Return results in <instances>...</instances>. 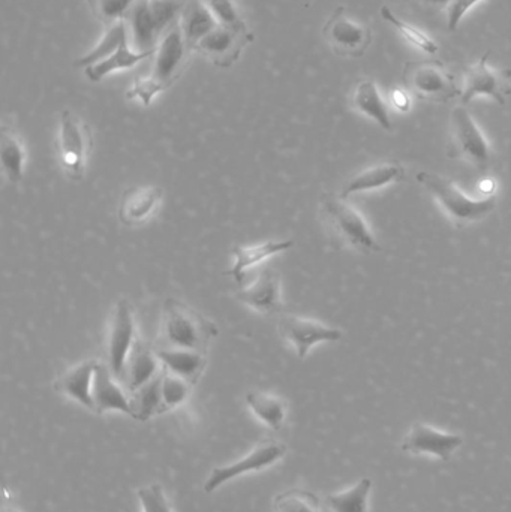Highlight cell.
Here are the masks:
<instances>
[{
  "label": "cell",
  "instance_id": "obj_32",
  "mask_svg": "<svg viewBox=\"0 0 511 512\" xmlns=\"http://www.w3.org/2000/svg\"><path fill=\"white\" fill-rule=\"evenodd\" d=\"M192 387L194 385L191 382L162 370V411L168 412L171 409H176L177 406L183 405L188 400V397L191 396Z\"/></svg>",
  "mask_w": 511,
  "mask_h": 512
},
{
  "label": "cell",
  "instance_id": "obj_24",
  "mask_svg": "<svg viewBox=\"0 0 511 512\" xmlns=\"http://www.w3.org/2000/svg\"><path fill=\"white\" fill-rule=\"evenodd\" d=\"M153 53H155V51L140 53V51L134 50L131 41L126 39L116 50L111 51L108 56L102 57V59L84 66L83 71L92 83H99V81L104 80L105 77L113 74V72L126 71V69L134 68V66H137L138 63L143 62V60L150 59Z\"/></svg>",
  "mask_w": 511,
  "mask_h": 512
},
{
  "label": "cell",
  "instance_id": "obj_3",
  "mask_svg": "<svg viewBox=\"0 0 511 512\" xmlns=\"http://www.w3.org/2000/svg\"><path fill=\"white\" fill-rule=\"evenodd\" d=\"M186 2L188 0H135L125 18L134 50L155 51L165 33L179 23Z\"/></svg>",
  "mask_w": 511,
  "mask_h": 512
},
{
  "label": "cell",
  "instance_id": "obj_33",
  "mask_svg": "<svg viewBox=\"0 0 511 512\" xmlns=\"http://www.w3.org/2000/svg\"><path fill=\"white\" fill-rule=\"evenodd\" d=\"M276 512H321L320 499L312 492L291 489L275 499Z\"/></svg>",
  "mask_w": 511,
  "mask_h": 512
},
{
  "label": "cell",
  "instance_id": "obj_39",
  "mask_svg": "<svg viewBox=\"0 0 511 512\" xmlns=\"http://www.w3.org/2000/svg\"><path fill=\"white\" fill-rule=\"evenodd\" d=\"M416 5L422 6L426 9H434V11H441V9H447L450 0H413Z\"/></svg>",
  "mask_w": 511,
  "mask_h": 512
},
{
  "label": "cell",
  "instance_id": "obj_34",
  "mask_svg": "<svg viewBox=\"0 0 511 512\" xmlns=\"http://www.w3.org/2000/svg\"><path fill=\"white\" fill-rule=\"evenodd\" d=\"M204 3L212 11L219 26L230 27L237 32L252 33L234 0H204Z\"/></svg>",
  "mask_w": 511,
  "mask_h": 512
},
{
  "label": "cell",
  "instance_id": "obj_6",
  "mask_svg": "<svg viewBox=\"0 0 511 512\" xmlns=\"http://www.w3.org/2000/svg\"><path fill=\"white\" fill-rule=\"evenodd\" d=\"M93 146L95 140L90 126L72 111L63 110L59 119L56 147L60 167L69 179L74 182L83 179Z\"/></svg>",
  "mask_w": 511,
  "mask_h": 512
},
{
  "label": "cell",
  "instance_id": "obj_13",
  "mask_svg": "<svg viewBox=\"0 0 511 512\" xmlns=\"http://www.w3.org/2000/svg\"><path fill=\"white\" fill-rule=\"evenodd\" d=\"M464 445L458 433L444 432L425 423H416L402 439V451L414 456H432L449 462L453 454Z\"/></svg>",
  "mask_w": 511,
  "mask_h": 512
},
{
  "label": "cell",
  "instance_id": "obj_2",
  "mask_svg": "<svg viewBox=\"0 0 511 512\" xmlns=\"http://www.w3.org/2000/svg\"><path fill=\"white\" fill-rule=\"evenodd\" d=\"M218 334V325L188 304L176 298L164 301L159 346L206 354Z\"/></svg>",
  "mask_w": 511,
  "mask_h": 512
},
{
  "label": "cell",
  "instance_id": "obj_25",
  "mask_svg": "<svg viewBox=\"0 0 511 512\" xmlns=\"http://www.w3.org/2000/svg\"><path fill=\"white\" fill-rule=\"evenodd\" d=\"M405 179V168L399 162H381L374 167L366 168L362 173L348 180L347 185L342 189L341 197L348 198L350 195L360 192L375 191L384 188L392 183L401 182Z\"/></svg>",
  "mask_w": 511,
  "mask_h": 512
},
{
  "label": "cell",
  "instance_id": "obj_31",
  "mask_svg": "<svg viewBox=\"0 0 511 512\" xmlns=\"http://www.w3.org/2000/svg\"><path fill=\"white\" fill-rule=\"evenodd\" d=\"M381 17H383V20L387 21V23L392 24V26L401 33L402 38H404L408 44L419 48L420 51L426 54L437 53V42H435L428 33L423 32L422 29L413 26V24L405 23L389 6H383V8H381Z\"/></svg>",
  "mask_w": 511,
  "mask_h": 512
},
{
  "label": "cell",
  "instance_id": "obj_40",
  "mask_svg": "<svg viewBox=\"0 0 511 512\" xmlns=\"http://www.w3.org/2000/svg\"><path fill=\"white\" fill-rule=\"evenodd\" d=\"M2 512H20V511H18L17 508L14 507V505L9 504V502H3Z\"/></svg>",
  "mask_w": 511,
  "mask_h": 512
},
{
  "label": "cell",
  "instance_id": "obj_7",
  "mask_svg": "<svg viewBox=\"0 0 511 512\" xmlns=\"http://www.w3.org/2000/svg\"><path fill=\"white\" fill-rule=\"evenodd\" d=\"M402 81L405 89L420 101L444 104L458 98L462 92L452 72L438 59L411 60L405 63Z\"/></svg>",
  "mask_w": 511,
  "mask_h": 512
},
{
  "label": "cell",
  "instance_id": "obj_8",
  "mask_svg": "<svg viewBox=\"0 0 511 512\" xmlns=\"http://www.w3.org/2000/svg\"><path fill=\"white\" fill-rule=\"evenodd\" d=\"M447 156L461 159L479 171H488L492 164V150L482 129L471 116L467 105L453 108L450 116V143Z\"/></svg>",
  "mask_w": 511,
  "mask_h": 512
},
{
  "label": "cell",
  "instance_id": "obj_10",
  "mask_svg": "<svg viewBox=\"0 0 511 512\" xmlns=\"http://www.w3.org/2000/svg\"><path fill=\"white\" fill-rule=\"evenodd\" d=\"M138 339L134 310L122 298L114 306L107 339V366L119 381L125 378L126 364Z\"/></svg>",
  "mask_w": 511,
  "mask_h": 512
},
{
  "label": "cell",
  "instance_id": "obj_26",
  "mask_svg": "<svg viewBox=\"0 0 511 512\" xmlns=\"http://www.w3.org/2000/svg\"><path fill=\"white\" fill-rule=\"evenodd\" d=\"M351 104H353L354 110L374 120L384 131H392L393 122L390 117L389 105L384 101L377 83L371 78L359 81L354 89Z\"/></svg>",
  "mask_w": 511,
  "mask_h": 512
},
{
  "label": "cell",
  "instance_id": "obj_19",
  "mask_svg": "<svg viewBox=\"0 0 511 512\" xmlns=\"http://www.w3.org/2000/svg\"><path fill=\"white\" fill-rule=\"evenodd\" d=\"M293 246V240H267V242L257 243V245L237 246L233 251V265L228 274L233 277L234 282L243 285L246 276L254 268L273 256L290 251Z\"/></svg>",
  "mask_w": 511,
  "mask_h": 512
},
{
  "label": "cell",
  "instance_id": "obj_29",
  "mask_svg": "<svg viewBox=\"0 0 511 512\" xmlns=\"http://www.w3.org/2000/svg\"><path fill=\"white\" fill-rule=\"evenodd\" d=\"M371 492V478H362L351 489L327 496L326 505L332 512H369Z\"/></svg>",
  "mask_w": 511,
  "mask_h": 512
},
{
  "label": "cell",
  "instance_id": "obj_20",
  "mask_svg": "<svg viewBox=\"0 0 511 512\" xmlns=\"http://www.w3.org/2000/svg\"><path fill=\"white\" fill-rule=\"evenodd\" d=\"M119 379L111 373L107 364L99 363L93 381V400H95L96 414L117 411L134 417L131 396L120 387Z\"/></svg>",
  "mask_w": 511,
  "mask_h": 512
},
{
  "label": "cell",
  "instance_id": "obj_23",
  "mask_svg": "<svg viewBox=\"0 0 511 512\" xmlns=\"http://www.w3.org/2000/svg\"><path fill=\"white\" fill-rule=\"evenodd\" d=\"M26 161V144L20 132L14 125L3 123L0 131V162L3 174L11 185L17 186L23 182Z\"/></svg>",
  "mask_w": 511,
  "mask_h": 512
},
{
  "label": "cell",
  "instance_id": "obj_30",
  "mask_svg": "<svg viewBox=\"0 0 511 512\" xmlns=\"http://www.w3.org/2000/svg\"><path fill=\"white\" fill-rule=\"evenodd\" d=\"M161 375L156 376L149 384L138 388L131 396L132 411L134 420L149 421L155 415L164 414L162 411Z\"/></svg>",
  "mask_w": 511,
  "mask_h": 512
},
{
  "label": "cell",
  "instance_id": "obj_35",
  "mask_svg": "<svg viewBox=\"0 0 511 512\" xmlns=\"http://www.w3.org/2000/svg\"><path fill=\"white\" fill-rule=\"evenodd\" d=\"M87 3L93 17L108 27L125 20L135 0H87Z\"/></svg>",
  "mask_w": 511,
  "mask_h": 512
},
{
  "label": "cell",
  "instance_id": "obj_21",
  "mask_svg": "<svg viewBox=\"0 0 511 512\" xmlns=\"http://www.w3.org/2000/svg\"><path fill=\"white\" fill-rule=\"evenodd\" d=\"M161 372V361L156 355L155 348L144 340L138 339L129 355L125 378H123L128 393L132 394L143 385L149 384L156 376L161 375Z\"/></svg>",
  "mask_w": 511,
  "mask_h": 512
},
{
  "label": "cell",
  "instance_id": "obj_12",
  "mask_svg": "<svg viewBox=\"0 0 511 512\" xmlns=\"http://www.w3.org/2000/svg\"><path fill=\"white\" fill-rule=\"evenodd\" d=\"M287 454V445L282 442L264 441L258 444L248 456L243 457L239 462L231 463L227 466H219L215 468L207 478L204 484V492L213 493L230 483L234 478L240 475L249 474V472L263 471V469L270 468V466L278 463L279 460L284 459Z\"/></svg>",
  "mask_w": 511,
  "mask_h": 512
},
{
  "label": "cell",
  "instance_id": "obj_16",
  "mask_svg": "<svg viewBox=\"0 0 511 512\" xmlns=\"http://www.w3.org/2000/svg\"><path fill=\"white\" fill-rule=\"evenodd\" d=\"M237 298L261 315H279L284 310L281 276L269 268L261 270L251 283L240 289Z\"/></svg>",
  "mask_w": 511,
  "mask_h": 512
},
{
  "label": "cell",
  "instance_id": "obj_17",
  "mask_svg": "<svg viewBox=\"0 0 511 512\" xmlns=\"http://www.w3.org/2000/svg\"><path fill=\"white\" fill-rule=\"evenodd\" d=\"M164 191L159 186H135L126 189L120 198L117 216L126 227L146 224L161 206Z\"/></svg>",
  "mask_w": 511,
  "mask_h": 512
},
{
  "label": "cell",
  "instance_id": "obj_18",
  "mask_svg": "<svg viewBox=\"0 0 511 512\" xmlns=\"http://www.w3.org/2000/svg\"><path fill=\"white\" fill-rule=\"evenodd\" d=\"M99 361L84 360L66 370L63 375L54 382V390L65 394L69 399L80 403L84 408L95 412V400H93V381H95L96 369Z\"/></svg>",
  "mask_w": 511,
  "mask_h": 512
},
{
  "label": "cell",
  "instance_id": "obj_37",
  "mask_svg": "<svg viewBox=\"0 0 511 512\" xmlns=\"http://www.w3.org/2000/svg\"><path fill=\"white\" fill-rule=\"evenodd\" d=\"M479 2H482V0H450L446 9L447 29L450 32H455L461 21L464 20L465 15Z\"/></svg>",
  "mask_w": 511,
  "mask_h": 512
},
{
  "label": "cell",
  "instance_id": "obj_38",
  "mask_svg": "<svg viewBox=\"0 0 511 512\" xmlns=\"http://www.w3.org/2000/svg\"><path fill=\"white\" fill-rule=\"evenodd\" d=\"M389 99L392 107L395 110L401 111V113H407V111L411 110V105H413V95L407 89H401V87L392 89Z\"/></svg>",
  "mask_w": 511,
  "mask_h": 512
},
{
  "label": "cell",
  "instance_id": "obj_5",
  "mask_svg": "<svg viewBox=\"0 0 511 512\" xmlns=\"http://www.w3.org/2000/svg\"><path fill=\"white\" fill-rule=\"evenodd\" d=\"M417 182L440 203L450 221L458 228H465L474 222L482 221L497 209V198L473 200L467 197L455 182L438 174L422 171L417 174Z\"/></svg>",
  "mask_w": 511,
  "mask_h": 512
},
{
  "label": "cell",
  "instance_id": "obj_27",
  "mask_svg": "<svg viewBox=\"0 0 511 512\" xmlns=\"http://www.w3.org/2000/svg\"><path fill=\"white\" fill-rule=\"evenodd\" d=\"M179 23L183 38L191 51H195L198 42L219 26L204 0H188Z\"/></svg>",
  "mask_w": 511,
  "mask_h": 512
},
{
  "label": "cell",
  "instance_id": "obj_4",
  "mask_svg": "<svg viewBox=\"0 0 511 512\" xmlns=\"http://www.w3.org/2000/svg\"><path fill=\"white\" fill-rule=\"evenodd\" d=\"M321 216L333 242L341 248L360 254H377L381 251L368 222L345 198L333 194L323 195Z\"/></svg>",
  "mask_w": 511,
  "mask_h": 512
},
{
  "label": "cell",
  "instance_id": "obj_9",
  "mask_svg": "<svg viewBox=\"0 0 511 512\" xmlns=\"http://www.w3.org/2000/svg\"><path fill=\"white\" fill-rule=\"evenodd\" d=\"M323 38L333 53L347 59H360L371 47L372 30L353 20L344 6H338L323 26Z\"/></svg>",
  "mask_w": 511,
  "mask_h": 512
},
{
  "label": "cell",
  "instance_id": "obj_22",
  "mask_svg": "<svg viewBox=\"0 0 511 512\" xmlns=\"http://www.w3.org/2000/svg\"><path fill=\"white\" fill-rule=\"evenodd\" d=\"M156 355L161 361L162 370L179 376L185 381L197 384L203 376L207 366V357L203 352L189 351V349L167 348L156 346Z\"/></svg>",
  "mask_w": 511,
  "mask_h": 512
},
{
  "label": "cell",
  "instance_id": "obj_15",
  "mask_svg": "<svg viewBox=\"0 0 511 512\" xmlns=\"http://www.w3.org/2000/svg\"><path fill=\"white\" fill-rule=\"evenodd\" d=\"M491 51L483 54L476 65H470L464 71V87H462V105H468L477 96H489L500 105H506L509 87L506 80L495 69L488 65Z\"/></svg>",
  "mask_w": 511,
  "mask_h": 512
},
{
  "label": "cell",
  "instance_id": "obj_11",
  "mask_svg": "<svg viewBox=\"0 0 511 512\" xmlns=\"http://www.w3.org/2000/svg\"><path fill=\"white\" fill-rule=\"evenodd\" d=\"M278 331L282 339L293 346L300 360L308 357L314 346L324 342H338L342 337V331L339 328L329 327L318 319L290 315V313L279 318Z\"/></svg>",
  "mask_w": 511,
  "mask_h": 512
},
{
  "label": "cell",
  "instance_id": "obj_36",
  "mask_svg": "<svg viewBox=\"0 0 511 512\" xmlns=\"http://www.w3.org/2000/svg\"><path fill=\"white\" fill-rule=\"evenodd\" d=\"M137 495L143 512H173L164 489L159 484L141 487Z\"/></svg>",
  "mask_w": 511,
  "mask_h": 512
},
{
  "label": "cell",
  "instance_id": "obj_1",
  "mask_svg": "<svg viewBox=\"0 0 511 512\" xmlns=\"http://www.w3.org/2000/svg\"><path fill=\"white\" fill-rule=\"evenodd\" d=\"M191 48L183 38L180 23L174 24L164 38L156 45L150 57L152 66L149 74L137 78L128 90L129 99H137L144 107H149L159 93L170 89L188 68Z\"/></svg>",
  "mask_w": 511,
  "mask_h": 512
},
{
  "label": "cell",
  "instance_id": "obj_14",
  "mask_svg": "<svg viewBox=\"0 0 511 512\" xmlns=\"http://www.w3.org/2000/svg\"><path fill=\"white\" fill-rule=\"evenodd\" d=\"M251 42H254V33L237 32L230 27L218 26L198 42L195 51L218 68L227 69L239 62L246 45Z\"/></svg>",
  "mask_w": 511,
  "mask_h": 512
},
{
  "label": "cell",
  "instance_id": "obj_28",
  "mask_svg": "<svg viewBox=\"0 0 511 512\" xmlns=\"http://www.w3.org/2000/svg\"><path fill=\"white\" fill-rule=\"evenodd\" d=\"M246 403L255 417L272 430H279L287 420L288 408L284 399L264 391H249Z\"/></svg>",
  "mask_w": 511,
  "mask_h": 512
}]
</instances>
